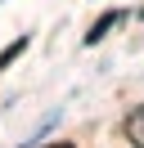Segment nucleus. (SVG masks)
Instances as JSON below:
<instances>
[{
  "instance_id": "4",
  "label": "nucleus",
  "mask_w": 144,
  "mask_h": 148,
  "mask_svg": "<svg viewBox=\"0 0 144 148\" xmlns=\"http://www.w3.org/2000/svg\"><path fill=\"white\" fill-rule=\"evenodd\" d=\"M45 148H72V144H45Z\"/></svg>"
},
{
  "instance_id": "1",
  "label": "nucleus",
  "mask_w": 144,
  "mask_h": 148,
  "mask_svg": "<svg viewBox=\"0 0 144 148\" xmlns=\"http://www.w3.org/2000/svg\"><path fill=\"white\" fill-rule=\"evenodd\" d=\"M117 23H122V14H117V9H113V14H104V18H99L95 27L86 32V45H95V40H104V32H108V27H117Z\"/></svg>"
},
{
  "instance_id": "3",
  "label": "nucleus",
  "mask_w": 144,
  "mask_h": 148,
  "mask_svg": "<svg viewBox=\"0 0 144 148\" xmlns=\"http://www.w3.org/2000/svg\"><path fill=\"white\" fill-rule=\"evenodd\" d=\"M23 49H27V36H18V40H14V45H5V49H0V72H5V67H9V63H14V58H18V54H23Z\"/></svg>"
},
{
  "instance_id": "2",
  "label": "nucleus",
  "mask_w": 144,
  "mask_h": 148,
  "mask_svg": "<svg viewBox=\"0 0 144 148\" xmlns=\"http://www.w3.org/2000/svg\"><path fill=\"white\" fill-rule=\"evenodd\" d=\"M126 135H131L135 148H144V108H135L131 117H126Z\"/></svg>"
}]
</instances>
